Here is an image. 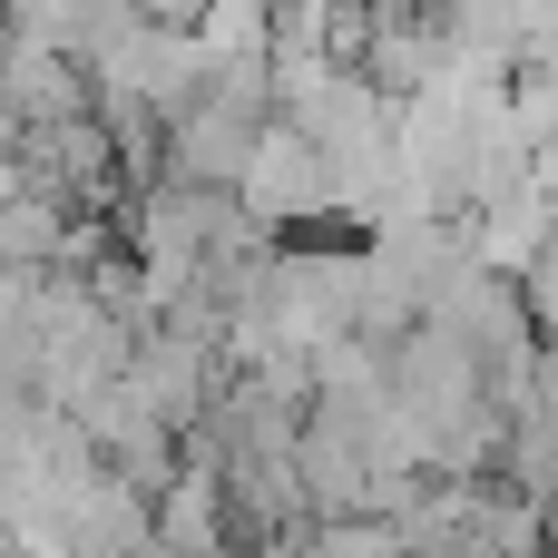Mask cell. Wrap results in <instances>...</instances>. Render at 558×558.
Segmentation results:
<instances>
[{"label":"cell","instance_id":"1","mask_svg":"<svg viewBox=\"0 0 558 558\" xmlns=\"http://www.w3.org/2000/svg\"><path fill=\"white\" fill-rule=\"evenodd\" d=\"M235 206H245L265 235L324 226V216H333V157H324V137L294 128V118H265L255 147H245V167H235Z\"/></svg>","mask_w":558,"mask_h":558},{"label":"cell","instance_id":"2","mask_svg":"<svg viewBox=\"0 0 558 558\" xmlns=\"http://www.w3.org/2000/svg\"><path fill=\"white\" fill-rule=\"evenodd\" d=\"M255 128H265L255 108H235V98L196 88L186 108H167V137H157V167H167L177 186H235V167H245Z\"/></svg>","mask_w":558,"mask_h":558},{"label":"cell","instance_id":"3","mask_svg":"<svg viewBox=\"0 0 558 558\" xmlns=\"http://www.w3.org/2000/svg\"><path fill=\"white\" fill-rule=\"evenodd\" d=\"M186 29H196L206 69H226V59H265V49H275V0H206Z\"/></svg>","mask_w":558,"mask_h":558}]
</instances>
